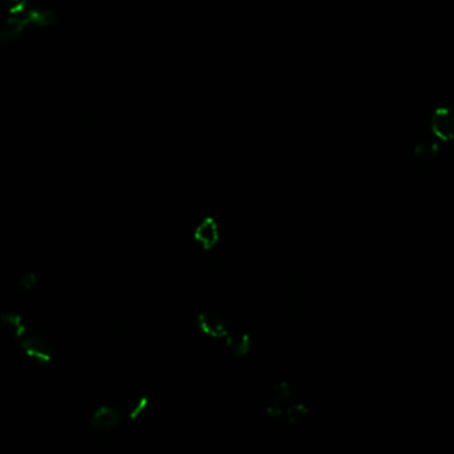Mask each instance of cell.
<instances>
[{"label": "cell", "mask_w": 454, "mask_h": 454, "mask_svg": "<svg viewBox=\"0 0 454 454\" xmlns=\"http://www.w3.org/2000/svg\"><path fill=\"white\" fill-rule=\"evenodd\" d=\"M35 1L37 0H0V8L7 15H22L27 13Z\"/></svg>", "instance_id": "11"}, {"label": "cell", "mask_w": 454, "mask_h": 454, "mask_svg": "<svg viewBox=\"0 0 454 454\" xmlns=\"http://www.w3.org/2000/svg\"><path fill=\"white\" fill-rule=\"evenodd\" d=\"M149 406V398L146 394H137L132 398H130L125 405H124V412L127 417L130 420H136L139 416H141L147 408Z\"/></svg>", "instance_id": "9"}, {"label": "cell", "mask_w": 454, "mask_h": 454, "mask_svg": "<svg viewBox=\"0 0 454 454\" xmlns=\"http://www.w3.org/2000/svg\"><path fill=\"white\" fill-rule=\"evenodd\" d=\"M309 415H310L309 408L303 403H297L294 405L288 406L285 409L282 417L285 418L288 425L298 427V425H303L304 422H307Z\"/></svg>", "instance_id": "8"}, {"label": "cell", "mask_w": 454, "mask_h": 454, "mask_svg": "<svg viewBox=\"0 0 454 454\" xmlns=\"http://www.w3.org/2000/svg\"><path fill=\"white\" fill-rule=\"evenodd\" d=\"M227 345L232 349L234 355L239 358H243L246 357L249 351H251V346H252V341H251V337L248 334H241L240 337H232Z\"/></svg>", "instance_id": "12"}, {"label": "cell", "mask_w": 454, "mask_h": 454, "mask_svg": "<svg viewBox=\"0 0 454 454\" xmlns=\"http://www.w3.org/2000/svg\"><path fill=\"white\" fill-rule=\"evenodd\" d=\"M292 397V388L286 381H277L270 391V404L267 406V415L270 418L282 417L285 409L289 406Z\"/></svg>", "instance_id": "4"}, {"label": "cell", "mask_w": 454, "mask_h": 454, "mask_svg": "<svg viewBox=\"0 0 454 454\" xmlns=\"http://www.w3.org/2000/svg\"><path fill=\"white\" fill-rule=\"evenodd\" d=\"M197 327L203 332V334L212 339L225 340L227 343L232 339L229 319L217 309H209L203 312L197 317Z\"/></svg>", "instance_id": "1"}, {"label": "cell", "mask_w": 454, "mask_h": 454, "mask_svg": "<svg viewBox=\"0 0 454 454\" xmlns=\"http://www.w3.org/2000/svg\"><path fill=\"white\" fill-rule=\"evenodd\" d=\"M437 152H439V146L434 141H429V140H422L413 148L415 158L424 164L434 160L437 156Z\"/></svg>", "instance_id": "10"}, {"label": "cell", "mask_w": 454, "mask_h": 454, "mask_svg": "<svg viewBox=\"0 0 454 454\" xmlns=\"http://www.w3.org/2000/svg\"><path fill=\"white\" fill-rule=\"evenodd\" d=\"M37 286V276L32 272H28L22 275L16 282H15V289L20 294L25 295H32L35 292Z\"/></svg>", "instance_id": "13"}, {"label": "cell", "mask_w": 454, "mask_h": 454, "mask_svg": "<svg viewBox=\"0 0 454 454\" xmlns=\"http://www.w3.org/2000/svg\"><path fill=\"white\" fill-rule=\"evenodd\" d=\"M430 127L434 137L442 141L454 140V111L450 108H437L430 119Z\"/></svg>", "instance_id": "5"}, {"label": "cell", "mask_w": 454, "mask_h": 454, "mask_svg": "<svg viewBox=\"0 0 454 454\" xmlns=\"http://www.w3.org/2000/svg\"><path fill=\"white\" fill-rule=\"evenodd\" d=\"M22 348L27 356L39 364H49L55 355L53 344L42 334L25 337V340H22Z\"/></svg>", "instance_id": "2"}, {"label": "cell", "mask_w": 454, "mask_h": 454, "mask_svg": "<svg viewBox=\"0 0 454 454\" xmlns=\"http://www.w3.org/2000/svg\"><path fill=\"white\" fill-rule=\"evenodd\" d=\"M0 328L13 340H16V341L25 340L27 328H25V321L22 319V316L18 313L7 312V313L0 315Z\"/></svg>", "instance_id": "7"}, {"label": "cell", "mask_w": 454, "mask_h": 454, "mask_svg": "<svg viewBox=\"0 0 454 454\" xmlns=\"http://www.w3.org/2000/svg\"><path fill=\"white\" fill-rule=\"evenodd\" d=\"M291 310L296 319H305L309 312L307 298L304 296L296 295L291 303Z\"/></svg>", "instance_id": "14"}, {"label": "cell", "mask_w": 454, "mask_h": 454, "mask_svg": "<svg viewBox=\"0 0 454 454\" xmlns=\"http://www.w3.org/2000/svg\"><path fill=\"white\" fill-rule=\"evenodd\" d=\"M194 239L204 251H212L220 240V227L213 217L200 221L194 231Z\"/></svg>", "instance_id": "6"}, {"label": "cell", "mask_w": 454, "mask_h": 454, "mask_svg": "<svg viewBox=\"0 0 454 454\" xmlns=\"http://www.w3.org/2000/svg\"><path fill=\"white\" fill-rule=\"evenodd\" d=\"M123 422V416L112 406H100L89 420V425L96 433H111Z\"/></svg>", "instance_id": "3"}]
</instances>
